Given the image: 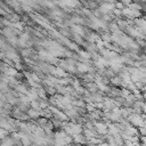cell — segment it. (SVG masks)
<instances>
[{"mask_svg":"<svg viewBox=\"0 0 146 146\" xmlns=\"http://www.w3.org/2000/svg\"><path fill=\"white\" fill-rule=\"evenodd\" d=\"M6 136H7V130L0 127V138H3V139H4Z\"/></svg>","mask_w":146,"mask_h":146,"instance_id":"1","label":"cell"},{"mask_svg":"<svg viewBox=\"0 0 146 146\" xmlns=\"http://www.w3.org/2000/svg\"><path fill=\"white\" fill-rule=\"evenodd\" d=\"M120 3H121L123 6H124V5H128V6H129V5L131 4V0H120Z\"/></svg>","mask_w":146,"mask_h":146,"instance_id":"2","label":"cell"},{"mask_svg":"<svg viewBox=\"0 0 146 146\" xmlns=\"http://www.w3.org/2000/svg\"><path fill=\"white\" fill-rule=\"evenodd\" d=\"M3 20H4V18H1V17H0V25L3 24Z\"/></svg>","mask_w":146,"mask_h":146,"instance_id":"4","label":"cell"},{"mask_svg":"<svg viewBox=\"0 0 146 146\" xmlns=\"http://www.w3.org/2000/svg\"><path fill=\"white\" fill-rule=\"evenodd\" d=\"M1 111H3V109H1V107H0V113H1Z\"/></svg>","mask_w":146,"mask_h":146,"instance_id":"5","label":"cell"},{"mask_svg":"<svg viewBox=\"0 0 146 146\" xmlns=\"http://www.w3.org/2000/svg\"><path fill=\"white\" fill-rule=\"evenodd\" d=\"M4 58H5V53L0 51V59H4Z\"/></svg>","mask_w":146,"mask_h":146,"instance_id":"3","label":"cell"}]
</instances>
